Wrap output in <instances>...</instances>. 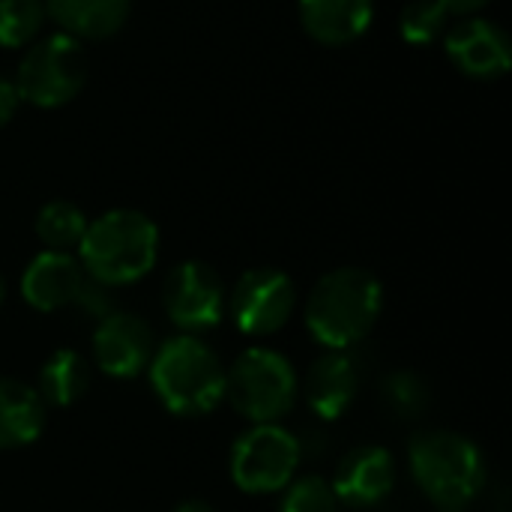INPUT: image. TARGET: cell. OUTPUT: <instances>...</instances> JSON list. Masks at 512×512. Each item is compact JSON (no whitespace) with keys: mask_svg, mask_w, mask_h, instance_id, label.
Masks as SVG:
<instances>
[{"mask_svg":"<svg viewBox=\"0 0 512 512\" xmlns=\"http://www.w3.org/2000/svg\"><path fill=\"white\" fill-rule=\"evenodd\" d=\"M384 306L381 282L360 267H339L318 279L306 300V327L315 342L345 351L369 336Z\"/></svg>","mask_w":512,"mask_h":512,"instance_id":"6da1fadb","label":"cell"},{"mask_svg":"<svg viewBox=\"0 0 512 512\" xmlns=\"http://www.w3.org/2000/svg\"><path fill=\"white\" fill-rule=\"evenodd\" d=\"M84 273L99 285H132L144 279L159 255V228L138 210H108L87 222L78 243Z\"/></svg>","mask_w":512,"mask_h":512,"instance_id":"7a4b0ae2","label":"cell"},{"mask_svg":"<svg viewBox=\"0 0 512 512\" xmlns=\"http://www.w3.org/2000/svg\"><path fill=\"white\" fill-rule=\"evenodd\" d=\"M150 384L159 402L177 417L210 414L225 399V369L195 336L168 339L150 360Z\"/></svg>","mask_w":512,"mask_h":512,"instance_id":"3957f363","label":"cell"},{"mask_svg":"<svg viewBox=\"0 0 512 512\" xmlns=\"http://www.w3.org/2000/svg\"><path fill=\"white\" fill-rule=\"evenodd\" d=\"M411 471L438 507L459 510L471 504L483 483L486 465L474 441L456 432H423L411 444Z\"/></svg>","mask_w":512,"mask_h":512,"instance_id":"277c9868","label":"cell"},{"mask_svg":"<svg viewBox=\"0 0 512 512\" xmlns=\"http://www.w3.org/2000/svg\"><path fill=\"white\" fill-rule=\"evenodd\" d=\"M225 396L237 414L258 423H276L297 399L291 363L270 348H249L225 375Z\"/></svg>","mask_w":512,"mask_h":512,"instance_id":"5b68a950","label":"cell"},{"mask_svg":"<svg viewBox=\"0 0 512 512\" xmlns=\"http://www.w3.org/2000/svg\"><path fill=\"white\" fill-rule=\"evenodd\" d=\"M87 81V54L78 39L54 33L33 42L12 78L21 102L36 108H60L72 102Z\"/></svg>","mask_w":512,"mask_h":512,"instance_id":"8992f818","label":"cell"},{"mask_svg":"<svg viewBox=\"0 0 512 512\" xmlns=\"http://www.w3.org/2000/svg\"><path fill=\"white\" fill-rule=\"evenodd\" d=\"M300 465V441L276 426L258 423L243 432L231 450V477L249 495H273L285 489Z\"/></svg>","mask_w":512,"mask_h":512,"instance_id":"52a82bcc","label":"cell"},{"mask_svg":"<svg viewBox=\"0 0 512 512\" xmlns=\"http://www.w3.org/2000/svg\"><path fill=\"white\" fill-rule=\"evenodd\" d=\"M297 303L294 282L273 267L246 270L231 288V318L249 336H270L291 321Z\"/></svg>","mask_w":512,"mask_h":512,"instance_id":"ba28073f","label":"cell"},{"mask_svg":"<svg viewBox=\"0 0 512 512\" xmlns=\"http://www.w3.org/2000/svg\"><path fill=\"white\" fill-rule=\"evenodd\" d=\"M162 306L168 318L189 333L216 327L225 312V288L219 273L201 261L177 264L162 285Z\"/></svg>","mask_w":512,"mask_h":512,"instance_id":"9c48e42d","label":"cell"},{"mask_svg":"<svg viewBox=\"0 0 512 512\" xmlns=\"http://www.w3.org/2000/svg\"><path fill=\"white\" fill-rule=\"evenodd\" d=\"M444 51L450 63L477 81H495L510 72L512 45L507 30L483 15L459 18L444 33Z\"/></svg>","mask_w":512,"mask_h":512,"instance_id":"30bf717a","label":"cell"},{"mask_svg":"<svg viewBox=\"0 0 512 512\" xmlns=\"http://www.w3.org/2000/svg\"><path fill=\"white\" fill-rule=\"evenodd\" d=\"M96 366L111 378H135L153 360V330L138 315L108 312L93 333Z\"/></svg>","mask_w":512,"mask_h":512,"instance_id":"8fae6325","label":"cell"},{"mask_svg":"<svg viewBox=\"0 0 512 512\" xmlns=\"http://www.w3.org/2000/svg\"><path fill=\"white\" fill-rule=\"evenodd\" d=\"M90 276L69 252H39L21 273V297L39 312L78 306Z\"/></svg>","mask_w":512,"mask_h":512,"instance_id":"7c38bea8","label":"cell"},{"mask_svg":"<svg viewBox=\"0 0 512 512\" xmlns=\"http://www.w3.org/2000/svg\"><path fill=\"white\" fill-rule=\"evenodd\" d=\"M396 486V465L384 447H357L351 450L333 477V492L339 504L348 507H375Z\"/></svg>","mask_w":512,"mask_h":512,"instance_id":"4fadbf2b","label":"cell"},{"mask_svg":"<svg viewBox=\"0 0 512 512\" xmlns=\"http://www.w3.org/2000/svg\"><path fill=\"white\" fill-rule=\"evenodd\" d=\"M303 30L330 48L357 42L375 18V0H297Z\"/></svg>","mask_w":512,"mask_h":512,"instance_id":"5bb4252c","label":"cell"},{"mask_svg":"<svg viewBox=\"0 0 512 512\" xmlns=\"http://www.w3.org/2000/svg\"><path fill=\"white\" fill-rule=\"evenodd\" d=\"M360 390V369L351 354L330 351L318 357L306 375V402L321 420L342 417Z\"/></svg>","mask_w":512,"mask_h":512,"instance_id":"9a60e30c","label":"cell"},{"mask_svg":"<svg viewBox=\"0 0 512 512\" xmlns=\"http://www.w3.org/2000/svg\"><path fill=\"white\" fill-rule=\"evenodd\" d=\"M132 0H45V12L60 33L84 39H108L129 18Z\"/></svg>","mask_w":512,"mask_h":512,"instance_id":"2e32d148","label":"cell"},{"mask_svg":"<svg viewBox=\"0 0 512 512\" xmlns=\"http://www.w3.org/2000/svg\"><path fill=\"white\" fill-rule=\"evenodd\" d=\"M45 429L42 396L15 378H0V450L33 444Z\"/></svg>","mask_w":512,"mask_h":512,"instance_id":"e0dca14e","label":"cell"},{"mask_svg":"<svg viewBox=\"0 0 512 512\" xmlns=\"http://www.w3.org/2000/svg\"><path fill=\"white\" fill-rule=\"evenodd\" d=\"M90 384V369L87 360L72 351V348H60L54 351L42 369H39V396L45 405H57V408H69L75 405Z\"/></svg>","mask_w":512,"mask_h":512,"instance_id":"ac0fdd59","label":"cell"},{"mask_svg":"<svg viewBox=\"0 0 512 512\" xmlns=\"http://www.w3.org/2000/svg\"><path fill=\"white\" fill-rule=\"evenodd\" d=\"M36 237L48 252H69L81 243L87 231V216L72 201H48L36 213Z\"/></svg>","mask_w":512,"mask_h":512,"instance_id":"d6986e66","label":"cell"},{"mask_svg":"<svg viewBox=\"0 0 512 512\" xmlns=\"http://www.w3.org/2000/svg\"><path fill=\"white\" fill-rule=\"evenodd\" d=\"M45 21V0H0V48L30 45Z\"/></svg>","mask_w":512,"mask_h":512,"instance_id":"ffe728a7","label":"cell"},{"mask_svg":"<svg viewBox=\"0 0 512 512\" xmlns=\"http://www.w3.org/2000/svg\"><path fill=\"white\" fill-rule=\"evenodd\" d=\"M450 27V15L438 0H411L399 15V33L408 45L429 48L444 39Z\"/></svg>","mask_w":512,"mask_h":512,"instance_id":"44dd1931","label":"cell"},{"mask_svg":"<svg viewBox=\"0 0 512 512\" xmlns=\"http://www.w3.org/2000/svg\"><path fill=\"white\" fill-rule=\"evenodd\" d=\"M381 396H384V405L399 414L402 420H411V417H420L429 405V387L420 375L414 372H393L384 378V387H381Z\"/></svg>","mask_w":512,"mask_h":512,"instance_id":"7402d4cb","label":"cell"},{"mask_svg":"<svg viewBox=\"0 0 512 512\" xmlns=\"http://www.w3.org/2000/svg\"><path fill=\"white\" fill-rule=\"evenodd\" d=\"M279 512H339V498L327 480L303 477L297 483H288Z\"/></svg>","mask_w":512,"mask_h":512,"instance_id":"603a6c76","label":"cell"},{"mask_svg":"<svg viewBox=\"0 0 512 512\" xmlns=\"http://www.w3.org/2000/svg\"><path fill=\"white\" fill-rule=\"evenodd\" d=\"M21 108V96L9 78H0V126H6Z\"/></svg>","mask_w":512,"mask_h":512,"instance_id":"cb8c5ba5","label":"cell"},{"mask_svg":"<svg viewBox=\"0 0 512 512\" xmlns=\"http://www.w3.org/2000/svg\"><path fill=\"white\" fill-rule=\"evenodd\" d=\"M444 9H447V15L453 18V15H459V18H468V15H477V12H483L492 0H438Z\"/></svg>","mask_w":512,"mask_h":512,"instance_id":"d4e9b609","label":"cell"},{"mask_svg":"<svg viewBox=\"0 0 512 512\" xmlns=\"http://www.w3.org/2000/svg\"><path fill=\"white\" fill-rule=\"evenodd\" d=\"M174 512H216L210 504H204V501H186V504H180Z\"/></svg>","mask_w":512,"mask_h":512,"instance_id":"484cf974","label":"cell"},{"mask_svg":"<svg viewBox=\"0 0 512 512\" xmlns=\"http://www.w3.org/2000/svg\"><path fill=\"white\" fill-rule=\"evenodd\" d=\"M0 303H3V279H0Z\"/></svg>","mask_w":512,"mask_h":512,"instance_id":"4316f807","label":"cell"},{"mask_svg":"<svg viewBox=\"0 0 512 512\" xmlns=\"http://www.w3.org/2000/svg\"><path fill=\"white\" fill-rule=\"evenodd\" d=\"M444 512H462V510H444Z\"/></svg>","mask_w":512,"mask_h":512,"instance_id":"83f0119b","label":"cell"}]
</instances>
